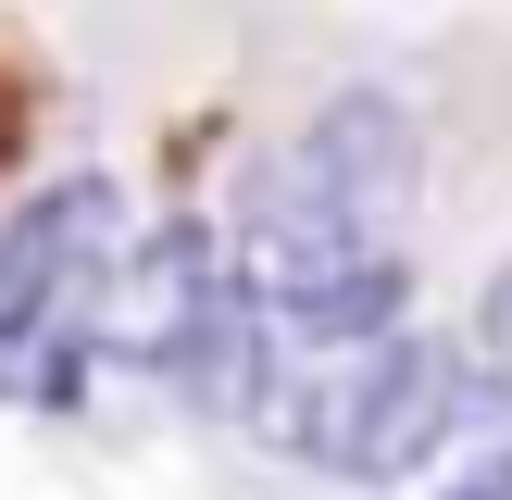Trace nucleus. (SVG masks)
<instances>
[{"instance_id": "nucleus-1", "label": "nucleus", "mask_w": 512, "mask_h": 500, "mask_svg": "<svg viewBox=\"0 0 512 500\" xmlns=\"http://www.w3.org/2000/svg\"><path fill=\"white\" fill-rule=\"evenodd\" d=\"M25 138V100H13V75H0V150H13Z\"/></svg>"}]
</instances>
